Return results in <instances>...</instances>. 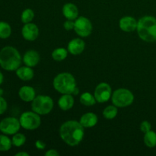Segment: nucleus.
Here are the masks:
<instances>
[{"label": "nucleus", "mask_w": 156, "mask_h": 156, "mask_svg": "<svg viewBox=\"0 0 156 156\" xmlns=\"http://www.w3.org/2000/svg\"><path fill=\"white\" fill-rule=\"evenodd\" d=\"M34 18V12L33 10L30 9H26L25 10L23 11L21 13V20L24 24H27V23L31 22L32 20Z\"/></svg>", "instance_id": "nucleus-26"}, {"label": "nucleus", "mask_w": 156, "mask_h": 156, "mask_svg": "<svg viewBox=\"0 0 156 156\" xmlns=\"http://www.w3.org/2000/svg\"><path fill=\"white\" fill-rule=\"evenodd\" d=\"M85 44L80 38H75L69 41L68 44V51L73 55L81 54L84 51Z\"/></svg>", "instance_id": "nucleus-13"}, {"label": "nucleus", "mask_w": 156, "mask_h": 156, "mask_svg": "<svg viewBox=\"0 0 156 156\" xmlns=\"http://www.w3.org/2000/svg\"><path fill=\"white\" fill-rule=\"evenodd\" d=\"M53 87L61 94H73L76 88V82L74 76L68 73L58 74L53 79Z\"/></svg>", "instance_id": "nucleus-4"}, {"label": "nucleus", "mask_w": 156, "mask_h": 156, "mask_svg": "<svg viewBox=\"0 0 156 156\" xmlns=\"http://www.w3.org/2000/svg\"><path fill=\"white\" fill-rule=\"evenodd\" d=\"M59 135L68 146H78L83 140L84 127L76 120H69L60 126Z\"/></svg>", "instance_id": "nucleus-1"}, {"label": "nucleus", "mask_w": 156, "mask_h": 156, "mask_svg": "<svg viewBox=\"0 0 156 156\" xmlns=\"http://www.w3.org/2000/svg\"><path fill=\"white\" fill-rule=\"evenodd\" d=\"M21 34L26 41H34L37 38L39 35V29L35 24L30 22L27 23L23 26Z\"/></svg>", "instance_id": "nucleus-11"}, {"label": "nucleus", "mask_w": 156, "mask_h": 156, "mask_svg": "<svg viewBox=\"0 0 156 156\" xmlns=\"http://www.w3.org/2000/svg\"><path fill=\"white\" fill-rule=\"evenodd\" d=\"M35 146H36L38 149L43 150V149H44L46 148V144L44 142L41 141V140H37L36 143H35Z\"/></svg>", "instance_id": "nucleus-31"}, {"label": "nucleus", "mask_w": 156, "mask_h": 156, "mask_svg": "<svg viewBox=\"0 0 156 156\" xmlns=\"http://www.w3.org/2000/svg\"><path fill=\"white\" fill-rule=\"evenodd\" d=\"M58 105L62 111H69L74 105V98L72 94H63L58 100Z\"/></svg>", "instance_id": "nucleus-18"}, {"label": "nucleus", "mask_w": 156, "mask_h": 156, "mask_svg": "<svg viewBox=\"0 0 156 156\" xmlns=\"http://www.w3.org/2000/svg\"><path fill=\"white\" fill-rule=\"evenodd\" d=\"M75 26V22H73V20H68V21H66L63 24L64 28L66 30H71L73 29H74Z\"/></svg>", "instance_id": "nucleus-30"}, {"label": "nucleus", "mask_w": 156, "mask_h": 156, "mask_svg": "<svg viewBox=\"0 0 156 156\" xmlns=\"http://www.w3.org/2000/svg\"><path fill=\"white\" fill-rule=\"evenodd\" d=\"M74 30L79 36L82 37H88L92 31V24L88 18L79 17L75 21Z\"/></svg>", "instance_id": "nucleus-9"}, {"label": "nucleus", "mask_w": 156, "mask_h": 156, "mask_svg": "<svg viewBox=\"0 0 156 156\" xmlns=\"http://www.w3.org/2000/svg\"><path fill=\"white\" fill-rule=\"evenodd\" d=\"M18 95L20 98L25 102L32 101L36 97V93H35L34 88L30 86H22L19 89L18 91Z\"/></svg>", "instance_id": "nucleus-16"}, {"label": "nucleus", "mask_w": 156, "mask_h": 156, "mask_svg": "<svg viewBox=\"0 0 156 156\" xmlns=\"http://www.w3.org/2000/svg\"><path fill=\"white\" fill-rule=\"evenodd\" d=\"M117 112H118V111H117V108L115 105H114V106L110 105V106H108L105 108V110L103 111V115L105 118L108 119V120H111L117 115Z\"/></svg>", "instance_id": "nucleus-25"}, {"label": "nucleus", "mask_w": 156, "mask_h": 156, "mask_svg": "<svg viewBox=\"0 0 156 156\" xmlns=\"http://www.w3.org/2000/svg\"><path fill=\"white\" fill-rule=\"evenodd\" d=\"M111 87L106 82H101L95 88L94 96L98 103H105L111 98Z\"/></svg>", "instance_id": "nucleus-10"}, {"label": "nucleus", "mask_w": 156, "mask_h": 156, "mask_svg": "<svg viewBox=\"0 0 156 156\" xmlns=\"http://www.w3.org/2000/svg\"><path fill=\"white\" fill-rule=\"evenodd\" d=\"M21 56L15 47L7 46L0 51V66L6 71H15L20 67Z\"/></svg>", "instance_id": "nucleus-2"}, {"label": "nucleus", "mask_w": 156, "mask_h": 156, "mask_svg": "<svg viewBox=\"0 0 156 156\" xmlns=\"http://www.w3.org/2000/svg\"><path fill=\"white\" fill-rule=\"evenodd\" d=\"M21 123L15 117H5L0 122V131L5 135H14L19 131Z\"/></svg>", "instance_id": "nucleus-8"}, {"label": "nucleus", "mask_w": 156, "mask_h": 156, "mask_svg": "<svg viewBox=\"0 0 156 156\" xmlns=\"http://www.w3.org/2000/svg\"><path fill=\"white\" fill-rule=\"evenodd\" d=\"M21 126L27 130L37 129L41 123L39 114L34 111H26L21 115L19 118Z\"/></svg>", "instance_id": "nucleus-7"}, {"label": "nucleus", "mask_w": 156, "mask_h": 156, "mask_svg": "<svg viewBox=\"0 0 156 156\" xmlns=\"http://www.w3.org/2000/svg\"><path fill=\"white\" fill-rule=\"evenodd\" d=\"M29 154L26 153V152H18L17 154H15V156H28Z\"/></svg>", "instance_id": "nucleus-33"}, {"label": "nucleus", "mask_w": 156, "mask_h": 156, "mask_svg": "<svg viewBox=\"0 0 156 156\" xmlns=\"http://www.w3.org/2000/svg\"><path fill=\"white\" fill-rule=\"evenodd\" d=\"M79 123L84 128H91L95 126L98 123V117L95 114L88 112L82 116Z\"/></svg>", "instance_id": "nucleus-17"}, {"label": "nucleus", "mask_w": 156, "mask_h": 156, "mask_svg": "<svg viewBox=\"0 0 156 156\" xmlns=\"http://www.w3.org/2000/svg\"><path fill=\"white\" fill-rule=\"evenodd\" d=\"M16 75L22 81H29L33 79L34 77V70L30 66H21L19 67L15 70Z\"/></svg>", "instance_id": "nucleus-19"}, {"label": "nucleus", "mask_w": 156, "mask_h": 156, "mask_svg": "<svg viewBox=\"0 0 156 156\" xmlns=\"http://www.w3.org/2000/svg\"><path fill=\"white\" fill-rule=\"evenodd\" d=\"M136 20L131 16L123 17L119 21V26L122 30L125 32H132L136 30L137 27Z\"/></svg>", "instance_id": "nucleus-12"}, {"label": "nucleus", "mask_w": 156, "mask_h": 156, "mask_svg": "<svg viewBox=\"0 0 156 156\" xmlns=\"http://www.w3.org/2000/svg\"><path fill=\"white\" fill-rule=\"evenodd\" d=\"M3 81H4V76H3V74L2 73V72L0 71V85L2 84Z\"/></svg>", "instance_id": "nucleus-34"}, {"label": "nucleus", "mask_w": 156, "mask_h": 156, "mask_svg": "<svg viewBox=\"0 0 156 156\" xmlns=\"http://www.w3.org/2000/svg\"><path fill=\"white\" fill-rule=\"evenodd\" d=\"M12 34V27L10 24L5 21H0V38L6 39L9 37Z\"/></svg>", "instance_id": "nucleus-22"}, {"label": "nucleus", "mask_w": 156, "mask_h": 156, "mask_svg": "<svg viewBox=\"0 0 156 156\" xmlns=\"http://www.w3.org/2000/svg\"><path fill=\"white\" fill-rule=\"evenodd\" d=\"M59 155V152L55 149H50L45 153V156H58Z\"/></svg>", "instance_id": "nucleus-32"}, {"label": "nucleus", "mask_w": 156, "mask_h": 156, "mask_svg": "<svg viewBox=\"0 0 156 156\" xmlns=\"http://www.w3.org/2000/svg\"><path fill=\"white\" fill-rule=\"evenodd\" d=\"M2 94H3V90L2 89V88H0V96L2 95Z\"/></svg>", "instance_id": "nucleus-36"}, {"label": "nucleus", "mask_w": 156, "mask_h": 156, "mask_svg": "<svg viewBox=\"0 0 156 156\" xmlns=\"http://www.w3.org/2000/svg\"><path fill=\"white\" fill-rule=\"evenodd\" d=\"M112 103L118 108H125L132 105L134 101V96L129 90L126 88L117 89L112 94Z\"/></svg>", "instance_id": "nucleus-6"}, {"label": "nucleus", "mask_w": 156, "mask_h": 156, "mask_svg": "<svg viewBox=\"0 0 156 156\" xmlns=\"http://www.w3.org/2000/svg\"><path fill=\"white\" fill-rule=\"evenodd\" d=\"M151 128H152L151 123L149 121H146V120L142 122V123L140 124V129H141L143 133H146L151 130Z\"/></svg>", "instance_id": "nucleus-28"}, {"label": "nucleus", "mask_w": 156, "mask_h": 156, "mask_svg": "<svg viewBox=\"0 0 156 156\" xmlns=\"http://www.w3.org/2000/svg\"><path fill=\"white\" fill-rule=\"evenodd\" d=\"M7 102H6L5 99L0 96V115L5 112V111L7 110Z\"/></svg>", "instance_id": "nucleus-29"}, {"label": "nucleus", "mask_w": 156, "mask_h": 156, "mask_svg": "<svg viewBox=\"0 0 156 156\" xmlns=\"http://www.w3.org/2000/svg\"><path fill=\"white\" fill-rule=\"evenodd\" d=\"M68 50L65 48H57L52 53V58L56 61H62L67 57Z\"/></svg>", "instance_id": "nucleus-23"}, {"label": "nucleus", "mask_w": 156, "mask_h": 156, "mask_svg": "<svg viewBox=\"0 0 156 156\" xmlns=\"http://www.w3.org/2000/svg\"><path fill=\"white\" fill-rule=\"evenodd\" d=\"M139 37L146 42L156 41V18L152 16H144L140 18L136 27Z\"/></svg>", "instance_id": "nucleus-3"}, {"label": "nucleus", "mask_w": 156, "mask_h": 156, "mask_svg": "<svg viewBox=\"0 0 156 156\" xmlns=\"http://www.w3.org/2000/svg\"><path fill=\"white\" fill-rule=\"evenodd\" d=\"M96 99L91 93L85 92L81 95L80 102L85 106H93L95 105Z\"/></svg>", "instance_id": "nucleus-21"}, {"label": "nucleus", "mask_w": 156, "mask_h": 156, "mask_svg": "<svg viewBox=\"0 0 156 156\" xmlns=\"http://www.w3.org/2000/svg\"><path fill=\"white\" fill-rule=\"evenodd\" d=\"M12 145H14L16 147H21L25 143L26 137L22 133H15L14 134L13 137L12 139Z\"/></svg>", "instance_id": "nucleus-27"}, {"label": "nucleus", "mask_w": 156, "mask_h": 156, "mask_svg": "<svg viewBox=\"0 0 156 156\" xmlns=\"http://www.w3.org/2000/svg\"><path fill=\"white\" fill-rule=\"evenodd\" d=\"M12 142L7 136L0 135V152H7L11 149Z\"/></svg>", "instance_id": "nucleus-24"}, {"label": "nucleus", "mask_w": 156, "mask_h": 156, "mask_svg": "<svg viewBox=\"0 0 156 156\" xmlns=\"http://www.w3.org/2000/svg\"><path fill=\"white\" fill-rule=\"evenodd\" d=\"M79 88H78L77 87H76V88H75V90H74V91H73V94H73V95H77V94H79Z\"/></svg>", "instance_id": "nucleus-35"}, {"label": "nucleus", "mask_w": 156, "mask_h": 156, "mask_svg": "<svg viewBox=\"0 0 156 156\" xmlns=\"http://www.w3.org/2000/svg\"><path fill=\"white\" fill-rule=\"evenodd\" d=\"M31 108L33 111L39 115H46L51 112L53 108V101L47 95H38L32 101Z\"/></svg>", "instance_id": "nucleus-5"}, {"label": "nucleus", "mask_w": 156, "mask_h": 156, "mask_svg": "<svg viewBox=\"0 0 156 156\" xmlns=\"http://www.w3.org/2000/svg\"><path fill=\"white\" fill-rule=\"evenodd\" d=\"M144 143L146 146L149 148H153L156 146V133L152 130H149L144 135Z\"/></svg>", "instance_id": "nucleus-20"}, {"label": "nucleus", "mask_w": 156, "mask_h": 156, "mask_svg": "<svg viewBox=\"0 0 156 156\" xmlns=\"http://www.w3.org/2000/svg\"><path fill=\"white\" fill-rule=\"evenodd\" d=\"M62 14L68 20H75L79 15V9L73 3H66L62 7Z\"/></svg>", "instance_id": "nucleus-15"}, {"label": "nucleus", "mask_w": 156, "mask_h": 156, "mask_svg": "<svg viewBox=\"0 0 156 156\" xmlns=\"http://www.w3.org/2000/svg\"><path fill=\"white\" fill-rule=\"evenodd\" d=\"M23 62L26 66L30 67L36 66L40 62V54L36 50H30L26 52L23 57Z\"/></svg>", "instance_id": "nucleus-14"}]
</instances>
